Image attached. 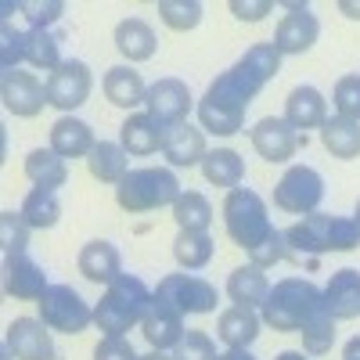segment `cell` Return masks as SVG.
<instances>
[{
  "instance_id": "1",
  "label": "cell",
  "mask_w": 360,
  "mask_h": 360,
  "mask_svg": "<svg viewBox=\"0 0 360 360\" xmlns=\"http://www.w3.org/2000/svg\"><path fill=\"white\" fill-rule=\"evenodd\" d=\"M270 79L263 72H256L245 58H238V62L220 72L213 83H209L205 98L198 101V123L202 130L217 134V137H231L242 130L245 123V108L252 105V98L266 86Z\"/></svg>"
},
{
  "instance_id": "2",
  "label": "cell",
  "mask_w": 360,
  "mask_h": 360,
  "mask_svg": "<svg viewBox=\"0 0 360 360\" xmlns=\"http://www.w3.org/2000/svg\"><path fill=\"white\" fill-rule=\"evenodd\" d=\"M360 245V227L353 217L310 213L285 231V259L295 266H317L324 252H349Z\"/></svg>"
},
{
  "instance_id": "3",
  "label": "cell",
  "mask_w": 360,
  "mask_h": 360,
  "mask_svg": "<svg viewBox=\"0 0 360 360\" xmlns=\"http://www.w3.org/2000/svg\"><path fill=\"white\" fill-rule=\"evenodd\" d=\"M324 310V292L307 278H281L270 288L259 317L274 332H303V328Z\"/></svg>"
},
{
  "instance_id": "4",
  "label": "cell",
  "mask_w": 360,
  "mask_h": 360,
  "mask_svg": "<svg viewBox=\"0 0 360 360\" xmlns=\"http://www.w3.org/2000/svg\"><path fill=\"white\" fill-rule=\"evenodd\" d=\"M152 295L155 292H148V285L141 278L119 274L94 303V324L105 332V339H123L134 324L144 321L148 307H152Z\"/></svg>"
},
{
  "instance_id": "5",
  "label": "cell",
  "mask_w": 360,
  "mask_h": 360,
  "mask_svg": "<svg viewBox=\"0 0 360 360\" xmlns=\"http://www.w3.org/2000/svg\"><path fill=\"white\" fill-rule=\"evenodd\" d=\"M180 195V180L173 169H155V166H144V169H130L123 180L115 184V202L123 213H152V209L173 205Z\"/></svg>"
},
{
  "instance_id": "6",
  "label": "cell",
  "mask_w": 360,
  "mask_h": 360,
  "mask_svg": "<svg viewBox=\"0 0 360 360\" xmlns=\"http://www.w3.org/2000/svg\"><path fill=\"white\" fill-rule=\"evenodd\" d=\"M224 224L234 245H242L245 252H252L256 245H263L270 234H274V224H270L266 202L252 191V188H234L224 198Z\"/></svg>"
},
{
  "instance_id": "7",
  "label": "cell",
  "mask_w": 360,
  "mask_h": 360,
  "mask_svg": "<svg viewBox=\"0 0 360 360\" xmlns=\"http://www.w3.org/2000/svg\"><path fill=\"white\" fill-rule=\"evenodd\" d=\"M40 321L51 332H65V335H79L86 332V324H94V307L72 288V285H51L40 299Z\"/></svg>"
},
{
  "instance_id": "8",
  "label": "cell",
  "mask_w": 360,
  "mask_h": 360,
  "mask_svg": "<svg viewBox=\"0 0 360 360\" xmlns=\"http://www.w3.org/2000/svg\"><path fill=\"white\" fill-rule=\"evenodd\" d=\"M324 198V176L314 166H288L274 188V205L292 217H310Z\"/></svg>"
},
{
  "instance_id": "9",
  "label": "cell",
  "mask_w": 360,
  "mask_h": 360,
  "mask_svg": "<svg viewBox=\"0 0 360 360\" xmlns=\"http://www.w3.org/2000/svg\"><path fill=\"white\" fill-rule=\"evenodd\" d=\"M155 295L162 303L176 307L180 314H213L220 303L217 285H209L205 278H195V274H166Z\"/></svg>"
},
{
  "instance_id": "10",
  "label": "cell",
  "mask_w": 360,
  "mask_h": 360,
  "mask_svg": "<svg viewBox=\"0 0 360 360\" xmlns=\"http://www.w3.org/2000/svg\"><path fill=\"white\" fill-rule=\"evenodd\" d=\"M144 112L155 119L162 130H173L180 123H188V112H191V90L184 79H173V76H162L148 86L144 94Z\"/></svg>"
},
{
  "instance_id": "11",
  "label": "cell",
  "mask_w": 360,
  "mask_h": 360,
  "mask_svg": "<svg viewBox=\"0 0 360 360\" xmlns=\"http://www.w3.org/2000/svg\"><path fill=\"white\" fill-rule=\"evenodd\" d=\"M249 141H252V148L259 152V159H266V162H288L299 152V144H307V137L299 134L285 115L281 119L278 115L259 119V123L249 130Z\"/></svg>"
},
{
  "instance_id": "12",
  "label": "cell",
  "mask_w": 360,
  "mask_h": 360,
  "mask_svg": "<svg viewBox=\"0 0 360 360\" xmlns=\"http://www.w3.org/2000/svg\"><path fill=\"white\" fill-rule=\"evenodd\" d=\"M90 90H94V76H90L86 62H76V58L62 62L47 76V101L54 108H62V112H72V108L86 105Z\"/></svg>"
},
{
  "instance_id": "13",
  "label": "cell",
  "mask_w": 360,
  "mask_h": 360,
  "mask_svg": "<svg viewBox=\"0 0 360 360\" xmlns=\"http://www.w3.org/2000/svg\"><path fill=\"white\" fill-rule=\"evenodd\" d=\"M4 353L15 356V360H58L51 328L37 317H18V321L8 324Z\"/></svg>"
},
{
  "instance_id": "14",
  "label": "cell",
  "mask_w": 360,
  "mask_h": 360,
  "mask_svg": "<svg viewBox=\"0 0 360 360\" xmlns=\"http://www.w3.org/2000/svg\"><path fill=\"white\" fill-rule=\"evenodd\" d=\"M0 98H4V108L18 119H33L44 112L47 101V83H40L33 72H4V79H0Z\"/></svg>"
},
{
  "instance_id": "15",
  "label": "cell",
  "mask_w": 360,
  "mask_h": 360,
  "mask_svg": "<svg viewBox=\"0 0 360 360\" xmlns=\"http://www.w3.org/2000/svg\"><path fill=\"white\" fill-rule=\"evenodd\" d=\"M321 37V22L317 15L307 8V4H288V15L281 18L278 33H274V44L278 54H307Z\"/></svg>"
},
{
  "instance_id": "16",
  "label": "cell",
  "mask_w": 360,
  "mask_h": 360,
  "mask_svg": "<svg viewBox=\"0 0 360 360\" xmlns=\"http://www.w3.org/2000/svg\"><path fill=\"white\" fill-rule=\"evenodd\" d=\"M141 332H144V339H148V346L152 349H173L180 339H184V314H180L176 307H169V303H162L159 295H152V307H148V314H144V321H141Z\"/></svg>"
},
{
  "instance_id": "17",
  "label": "cell",
  "mask_w": 360,
  "mask_h": 360,
  "mask_svg": "<svg viewBox=\"0 0 360 360\" xmlns=\"http://www.w3.org/2000/svg\"><path fill=\"white\" fill-rule=\"evenodd\" d=\"M47 288L51 285H47L44 266L29 252L4 256V295H11V299H40Z\"/></svg>"
},
{
  "instance_id": "18",
  "label": "cell",
  "mask_w": 360,
  "mask_h": 360,
  "mask_svg": "<svg viewBox=\"0 0 360 360\" xmlns=\"http://www.w3.org/2000/svg\"><path fill=\"white\" fill-rule=\"evenodd\" d=\"M321 292H324V310L335 321L360 317V270H353V266L335 270Z\"/></svg>"
},
{
  "instance_id": "19",
  "label": "cell",
  "mask_w": 360,
  "mask_h": 360,
  "mask_svg": "<svg viewBox=\"0 0 360 360\" xmlns=\"http://www.w3.org/2000/svg\"><path fill=\"white\" fill-rule=\"evenodd\" d=\"M162 155L169 166H202V159L209 155L205 148V130L191 127V123H180L173 130H166V141H162Z\"/></svg>"
},
{
  "instance_id": "20",
  "label": "cell",
  "mask_w": 360,
  "mask_h": 360,
  "mask_svg": "<svg viewBox=\"0 0 360 360\" xmlns=\"http://www.w3.org/2000/svg\"><path fill=\"white\" fill-rule=\"evenodd\" d=\"M166 141V130L155 123L148 112H134L119 127V144L127 148V155H155Z\"/></svg>"
},
{
  "instance_id": "21",
  "label": "cell",
  "mask_w": 360,
  "mask_h": 360,
  "mask_svg": "<svg viewBox=\"0 0 360 360\" xmlns=\"http://www.w3.org/2000/svg\"><path fill=\"white\" fill-rule=\"evenodd\" d=\"M76 263H79V274L94 285H112L123 274V259H119V249L112 242H86Z\"/></svg>"
},
{
  "instance_id": "22",
  "label": "cell",
  "mask_w": 360,
  "mask_h": 360,
  "mask_svg": "<svg viewBox=\"0 0 360 360\" xmlns=\"http://www.w3.org/2000/svg\"><path fill=\"white\" fill-rule=\"evenodd\" d=\"M94 130H90L83 119L62 115L58 123L51 127V152H58L62 159H86L94 152Z\"/></svg>"
},
{
  "instance_id": "23",
  "label": "cell",
  "mask_w": 360,
  "mask_h": 360,
  "mask_svg": "<svg viewBox=\"0 0 360 360\" xmlns=\"http://www.w3.org/2000/svg\"><path fill=\"white\" fill-rule=\"evenodd\" d=\"M285 119L295 130H321L328 119V101L317 86H295L285 101Z\"/></svg>"
},
{
  "instance_id": "24",
  "label": "cell",
  "mask_w": 360,
  "mask_h": 360,
  "mask_svg": "<svg viewBox=\"0 0 360 360\" xmlns=\"http://www.w3.org/2000/svg\"><path fill=\"white\" fill-rule=\"evenodd\" d=\"M259 324H263V317L252 307H231L217 321V335L227 349H249L259 335Z\"/></svg>"
},
{
  "instance_id": "25",
  "label": "cell",
  "mask_w": 360,
  "mask_h": 360,
  "mask_svg": "<svg viewBox=\"0 0 360 360\" xmlns=\"http://www.w3.org/2000/svg\"><path fill=\"white\" fill-rule=\"evenodd\" d=\"M155 29L141 22V18H123L115 25V51L130 58V62H148V58H155Z\"/></svg>"
},
{
  "instance_id": "26",
  "label": "cell",
  "mask_w": 360,
  "mask_h": 360,
  "mask_svg": "<svg viewBox=\"0 0 360 360\" xmlns=\"http://www.w3.org/2000/svg\"><path fill=\"white\" fill-rule=\"evenodd\" d=\"M127 148L119 141H98L94 152L86 155V169L94 180H101V184H119L127 173H130V162H127Z\"/></svg>"
},
{
  "instance_id": "27",
  "label": "cell",
  "mask_w": 360,
  "mask_h": 360,
  "mask_svg": "<svg viewBox=\"0 0 360 360\" xmlns=\"http://www.w3.org/2000/svg\"><path fill=\"white\" fill-rule=\"evenodd\" d=\"M227 295H231V303L234 307H263L266 303V295H270V281L259 266H238L231 270V278H227Z\"/></svg>"
},
{
  "instance_id": "28",
  "label": "cell",
  "mask_w": 360,
  "mask_h": 360,
  "mask_svg": "<svg viewBox=\"0 0 360 360\" xmlns=\"http://www.w3.org/2000/svg\"><path fill=\"white\" fill-rule=\"evenodd\" d=\"M144 94H148V86H144L141 72H134L130 65H115L105 72V98L115 108H137V105H144Z\"/></svg>"
},
{
  "instance_id": "29",
  "label": "cell",
  "mask_w": 360,
  "mask_h": 360,
  "mask_svg": "<svg viewBox=\"0 0 360 360\" xmlns=\"http://www.w3.org/2000/svg\"><path fill=\"white\" fill-rule=\"evenodd\" d=\"M202 173L209 184H217V188H242V176H245V162L242 155L234 152V148H213L205 159H202Z\"/></svg>"
},
{
  "instance_id": "30",
  "label": "cell",
  "mask_w": 360,
  "mask_h": 360,
  "mask_svg": "<svg viewBox=\"0 0 360 360\" xmlns=\"http://www.w3.org/2000/svg\"><path fill=\"white\" fill-rule=\"evenodd\" d=\"M25 176L33 180L37 188L58 191V188H65L69 169H65V159L58 152H51V148H37V152L25 155Z\"/></svg>"
},
{
  "instance_id": "31",
  "label": "cell",
  "mask_w": 360,
  "mask_h": 360,
  "mask_svg": "<svg viewBox=\"0 0 360 360\" xmlns=\"http://www.w3.org/2000/svg\"><path fill=\"white\" fill-rule=\"evenodd\" d=\"M321 144L335 159H356L360 155V123L342 119V115H328L321 127Z\"/></svg>"
},
{
  "instance_id": "32",
  "label": "cell",
  "mask_w": 360,
  "mask_h": 360,
  "mask_svg": "<svg viewBox=\"0 0 360 360\" xmlns=\"http://www.w3.org/2000/svg\"><path fill=\"white\" fill-rule=\"evenodd\" d=\"M217 252V242L209 238V231H180L173 242V256L184 270H202Z\"/></svg>"
},
{
  "instance_id": "33",
  "label": "cell",
  "mask_w": 360,
  "mask_h": 360,
  "mask_svg": "<svg viewBox=\"0 0 360 360\" xmlns=\"http://www.w3.org/2000/svg\"><path fill=\"white\" fill-rule=\"evenodd\" d=\"M25 62L33 65V69L54 72L58 65H62V37H54L51 29H29Z\"/></svg>"
},
{
  "instance_id": "34",
  "label": "cell",
  "mask_w": 360,
  "mask_h": 360,
  "mask_svg": "<svg viewBox=\"0 0 360 360\" xmlns=\"http://www.w3.org/2000/svg\"><path fill=\"white\" fill-rule=\"evenodd\" d=\"M173 220L180 231H209V224H213V205L198 191H184L173 202Z\"/></svg>"
},
{
  "instance_id": "35",
  "label": "cell",
  "mask_w": 360,
  "mask_h": 360,
  "mask_svg": "<svg viewBox=\"0 0 360 360\" xmlns=\"http://www.w3.org/2000/svg\"><path fill=\"white\" fill-rule=\"evenodd\" d=\"M22 217L29 220L33 231H47V227L58 224V217H62V202H58V195L47 191V188H33L22 202Z\"/></svg>"
},
{
  "instance_id": "36",
  "label": "cell",
  "mask_w": 360,
  "mask_h": 360,
  "mask_svg": "<svg viewBox=\"0 0 360 360\" xmlns=\"http://www.w3.org/2000/svg\"><path fill=\"white\" fill-rule=\"evenodd\" d=\"M299 335H303V353H307V356L332 353V346H335V317L328 314V310H321Z\"/></svg>"
},
{
  "instance_id": "37",
  "label": "cell",
  "mask_w": 360,
  "mask_h": 360,
  "mask_svg": "<svg viewBox=\"0 0 360 360\" xmlns=\"http://www.w3.org/2000/svg\"><path fill=\"white\" fill-rule=\"evenodd\" d=\"M159 18L173 33H188L202 22V4L198 0H159Z\"/></svg>"
},
{
  "instance_id": "38",
  "label": "cell",
  "mask_w": 360,
  "mask_h": 360,
  "mask_svg": "<svg viewBox=\"0 0 360 360\" xmlns=\"http://www.w3.org/2000/svg\"><path fill=\"white\" fill-rule=\"evenodd\" d=\"M25 44H29V29H15L4 18V25H0V69L15 72L18 62H25Z\"/></svg>"
},
{
  "instance_id": "39",
  "label": "cell",
  "mask_w": 360,
  "mask_h": 360,
  "mask_svg": "<svg viewBox=\"0 0 360 360\" xmlns=\"http://www.w3.org/2000/svg\"><path fill=\"white\" fill-rule=\"evenodd\" d=\"M29 220L22 217V209L15 213V209H4L0 213V245H4V256H11V252H25V245H29Z\"/></svg>"
},
{
  "instance_id": "40",
  "label": "cell",
  "mask_w": 360,
  "mask_h": 360,
  "mask_svg": "<svg viewBox=\"0 0 360 360\" xmlns=\"http://www.w3.org/2000/svg\"><path fill=\"white\" fill-rule=\"evenodd\" d=\"M332 105H335V115L360 123V76H342V79L335 83Z\"/></svg>"
},
{
  "instance_id": "41",
  "label": "cell",
  "mask_w": 360,
  "mask_h": 360,
  "mask_svg": "<svg viewBox=\"0 0 360 360\" xmlns=\"http://www.w3.org/2000/svg\"><path fill=\"white\" fill-rule=\"evenodd\" d=\"M217 356L220 353L205 332H184V339L173 346V360H217Z\"/></svg>"
},
{
  "instance_id": "42",
  "label": "cell",
  "mask_w": 360,
  "mask_h": 360,
  "mask_svg": "<svg viewBox=\"0 0 360 360\" xmlns=\"http://www.w3.org/2000/svg\"><path fill=\"white\" fill-rule=\"evenodd\" d=\"M15 11H22L29 18V29H47L51 22L62 18L65 4H58V0H51V4H33V0H18Z\"/></svg>"
},
{
  "instance_id": "43",
  "label": "cell",
  "mask_w": 360,
  "mask_h": 360,
  "mask_svg": "<svg viewBox=\"0 0 360 360\" xmlns=\"http://www.w3.org/2000/svg\"><path fill=\"white\" fill-rule=\"evenodd\" d=\"M242 58H245V62H249L256 72H263L266 79H274V76H278V69H281V54H278V47H274V44H252Z\"/></svg>"
},
{
  "instance_id": "44",
  "label": "cell",
  "mask_w": 360,
  "mask_h": 360,
  "mask_svg": "<svg viewBox=\"0 0 360 360\" xmlns=\"http://www.w3.org/2000/svg\"><path fill=\"white\" fill-rule=\"evenodd\" d=\"M249 259H252V266H259V270H270L274 263H281V259H285V231L274 227V234H270L263 245H256V249L249 252Z\"/></svg>"
},
{
  "instance_id": "45",
  "label": "cell",
  "mask_w": 360,
  "mask_h": 360,
  "mask_svg": "<svg viewBox=\"0 0 360 360\" xmlns=\"http://www.w3.org/2000/svg\"><path fill=\"white\" fill-rule=\"evenodd\" d=\"M94 360H141L127 339H101L94 346Z\"/></svg>"
},
{
  "instance_id": "46",
  "label": "cell",
  "mask_w": 360,
  "mask_h": 360,
  "mask_svg": "<svg viewBox=\"0 0 360 360\" xmlns=\"http://www.w3.org/2000/svg\"><path fill=\"white\" fill-rule=\"evenodd\" d=\"M274 11V4L270 0H231V15L238 22H259L263 15Z\"/></svg>"
},
{
  "instance_id": "47",
  "label": "cell",
  "mask_w": 360,
  "mask_h": 360,
  "mask_svg": "<svg viewBox=\"0 0 360 360\" xmlns=\"http://www.w3.org/2000/svg\"><path fill=\"white\" fill-rule=\"evenodd\" d=\"M342 360H360V335H353V339L342 346Z\"/></svg>"
},
{
  "instance_id": "48",
  "label": "cell",
  "mask_w": 360,
  "mask_h": 360,
  "mask_svg": "<svg viewBox=\"0 0 360 360\" xmlns=\"http://www.w3.org/2000/svg\"><path fill=\"white\" fill-rule=\"evenodd\" d=\"M339 11H342L346 18H356V22H360V0H342Z\"/></svg>"
},
{
  "instance_id": "49",
  "label": "cell",
  "mask_w": 360,
  "mask_h": 360,
  "mask_svg": "<svg viewBox=\"0 0 360 360\" xmlns=\"http://www.w3.org/2000/svg\"><path fill=\"white\" fill-rule=\"evenodd\" d=\"M217 360H256V356H252L249 349H224Z\"/></svg>"
},
{
  "instance_id": "50",
  "label": "cell",
  "mask_w": 360,
  "mask_h": 360,
  "mask_svg": "<svg viewBox=\"0 0 360 360\" xmlns=\"http://www.w3.org/2000/svg\"><path fill=\"white\" fill-rule=\"evenodd\" d=\"M274 360H307V353H303V349H285V353H278Z\"/></svg>"
},
{
  "instance_id": "51",
  "label": "cell",
  "mask_w": 360,
  "mask_h": 360,
  "mask_svg": "<svg viewBox=\"0 0 360 360\" xmlns=\"http://www.w3.org/2000/svg\"><path fill=\"white\" fill-rule=\"evenodd\" d=\"M141 360H173V356H166V353H162V349H152V353H144V356H141Z\"/></svg>"
},
{
  "instance_id": "52",
  "label": "cell",
  "mask_w": 360,
  "mask_h": 360,
  "mask_svg": "<svg viewBox=\"0 0 360 360\" xmlns=\"http://www.w3.org/2000/svg\"><path fill=\"white\" fill-rule=\"evenodd\" d=\"M353 224L360 227V202H356V209H353Z\"/></svg>"
}]
</instances>
